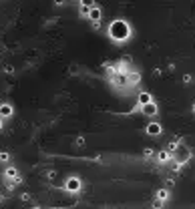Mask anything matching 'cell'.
Segmentation results:
<instances>
[{
    "label": "cell",
    "mask_w": 195,
    "mask_h": 209,
    "mask_svg": "<svg viewBox=\"0 0 195 209\" xmlns=\"http://www.w3.org/2000/svg\"><path fill=\"white\" fill-rule=\"evenodd\" d=\"M88 18H91L93 22H99L101 20V10L99 8H88Z\"/></svg>",
    "instance_id": "6da1fadb"
},
{
    "label": "cell",
    "mask_w": 195,
    "mask_h": 209,
    "mask_svg": "<svg viewBox=\"0 0 195 209\" xmlns=\"http://www.w3.org/2000/svg\"><path fill=\"white\" fill-rule=\"evenodd\" d=\"M79 185H80L79 179H75V177L66 181V189H70V191H77V189H79Z\"/></svg>",
    "instance_id": "7a4b0ae2"
},
{
    "label": "cell",
    "mask_w": 195,
    "mask_h": 209,
    "mask_svg": "<svg viewBox=\"0 0 195 209\" xmlns=\"http://www.w3.org/2000/svg\"><path fill=\"white\" fill-rule=\"evenodd\" d=\"M139 103H141V105L151 103V95H149V93H141V95H139Z\"/></svg>",
    "instance_id": "3957f363"
},
{
    "label": "cell",
    "mask_w": 195,
    "mask_h": 209,
    "mask_svg": "<svg viewBox=\"0 0 195 209\" xmlns=\"http://www.w3.org/2000/svg\"><path fill=\"white\" fill-rule=\"evenodd\" d=\"M147 133H151V135H157V133H161V127L153 123V125H149V127H147Z\"/></svg>",
    "instance_id": "277c9868"
},
{
    "label": "cell",
    "mask_w": 195,
    "mask_h": 209,
    "mask_svg": "<svg viewBox=\"0 0 195 209\" xmlns=\"http://www.w3.org/2000/svg\"><path fill=\"white\" fill-rule=\"evenodd\" d=\"M143 111H145V113H149V115H155V107L151 105V103H147V105H143Z\"/></svg>",
    "instance_id": "5b68a950"
},
{
    "label": "cell",
    "mask_w": 195,
    "mask_h": 209,
    "mask_svg": "<svg viewBox=\"0 0 195 209\" xmlns=\"http://www.w3.org/2000/svg\"><path fill=\"white\" fill-rule=\"evenodd\" d=\"M167 159H169L167 153H161V155H159V161H167Z\"/></svg>",
    "instance_id": "8992f818"
},
{
    "label": "cell",
    "mask_w": 195,
    "mask_h": 209,
    "mask_svg": "<svg viewBox=\"0 0 195 209\" xmlns=\"http://www.w3.org/2000/svg\"><path fill=\"white\" fill-rule=\"evenodd\" d=\"M159 199H167V191H159Z\"/></svg>",
    "instance_id": "52a82bcc"
}]
</instances>
